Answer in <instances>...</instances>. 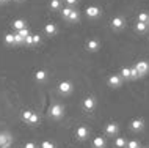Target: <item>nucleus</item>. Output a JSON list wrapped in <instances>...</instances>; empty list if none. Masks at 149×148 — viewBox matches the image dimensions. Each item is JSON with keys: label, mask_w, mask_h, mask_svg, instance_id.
<instances>
[{"label": "nucleus", "mask_w": 149, "mask_h": 148, "mask_svg": "<svg viewBox=\"0 0 149 148\" xmlns=\"http://www.w3.org/2000/svg\"><path fill=\"white\" fill-rule=\"evenodd\" d=\"M135 30L138 32V33H144V32L148 30V24L146 22H136L135 24Z\"/></svg>", "instance_id": "6ab92c4d"}, {"label": "nucleus", "mask_w": 149, "mask_h": 148, "mask_svg": "<svg viewBox=\"0 0 149 148\" xmlns=\"http://www.w3.org/2000/svg\"><path fill=\"white\" fill-rule=\"evenodd\" d=\"M35 79H36L38 82H44V81L47 79V73H46L44 69H39V71H36V73H35Z\"/></svg>", "instance_id": "dca6fc26"}, {"label": "nucleus", "mask_w": 149, "mask_h": 148, "mask_svg": "<svg viewBox=\"0 0 149 148\" xmlns=\"http://www.w3.org/2000/svg\"><path fill=\"white\" fill-rule=\"evenodd\" d=\"M148 24H149V18H148Z\"/></svg>", "instance_id": "e433bc0d"}, {"label": "nucleus", "mask_w": 149, "mask_h": 148, "mask_svg": "<svg viewBox=\"0 0 149 148\" xmlns=\"http://www.w3.org/2000/svg\"><path fill=\"white\" fill-rule=\"evenodd\" d=\"M25 148H36V143L35 142H27L25 143Z\"/></svg>", "instance_id": "473e14b6"}, {"label": "nucleus", "mask_w": 149, "mask_h": 148, "mask_svg": "<svg viewBox=\"0 0 149 148\" xmlns=\"http://www.w3.org/2000/svg\"><path fill=\"white\" fill-rule=\"evenodd\" d=\"M148 18H149V14L146 11H141V13L138 14V18H136V22H146L148 24Z\"/></svg>", "instance_id": "4be33fe9"}, {"label": "nucleus", "mask_w": 149, "mask_h": 148, "mask_svg": "<svg viewBox=\"0 0 149 148\" xmlns=\"http://www.w3.org/2000/svg\"><path fill=\"white\" fill-rule=\"evenodd\" d=\"M85 14L90 19H96V18H99V16H100V8L96 6V5H91V6H88L85 10Z\"/></svg>", "instance_id": "0eeeda50"}, {"label": "nucleus", "mask_w": 149, "mask_h": 148, "mask_svg": "<svg viewBox=\"0 0 149 148\" xmlns=\"http://www.w3.org/2000/svg\"><path fill=\"white\" fill-rule=\"evenodd\" d=\"M31 43H33V46L39 44V43H41V36H39V35H31Z\"/></svg>", "instance_id": "7c9ffc66"}, {"label": "nucleus", "mask_w": 149, "mask_h": 148, "mask_svg": "<svg viewBox=\"0 0 149 148\" xmlns=\"http://www.w3.org/2000/svg\"><path fill=\"white\" fill-rule=\"evenodd\" d=\"M3 2H8V0H3Z\"/></svg>", "instance_id": "4c0bfd02"}, {"label": "nucleus", "mask_w": 149, "mask_h": 148, "mask_svg": "<svg viewBox=\"0 0 149 148\" xmlns=\"http://www.w3.org/2000/svg\"><path fill=\"white\" fill-rule=\"evenodd\" d=\"M138 147H140L138 140H130V142H127V145H126V148H138Z\"/></svg>", "instance_id": "c756f323"}, {"label": "nucleus", "mask_w": 149, "mask_h": 148, "mask_svg": "<svg viewBox=\"0 0 149 148\" xmlns=\"http://www.w3.org/2000/svg\"><path fill=\"white\" fill-rule=\"evenodd\" d=\"M119 76L123 79H130V69H129V68H123L121 73H119Z\"/></svg>", "instance_id": "bb28decb"}, {"label": "nucleus", "mask_w": 149, "mask_h": 148, "mask_svg": "<svg viewBox=\"0 0 149 148\" xmlns=\"http://www.w3.org/2000/svg\"><path fill=\"white\" fill-rule=\"evenodd\" d=\"M99 47H100V43L97 39H88V43H86V51L88 52H97Z\"/></svg>", "instance_id": "9b49d317"}, {"label": "nucleus", "mask_w": 149, "mask_h": 148, "mask_svg": "<svg viewBox=\"0 0 149 148\" xmlns=\"http://www.w3.org/2000/svg\"><path fill=\"white\" fill-rule=\"evenodd\" d=\"M93 145H94L96 148H105V139L104 137H94Z\"/></svg>", "instance_id": "f3484780"}, {"label": "nucleus", "mask_w": 149, "mask_h": 148, "mask_svg": "<svg viewBox=\"0 0 149 148\" xmlns=\"http://www.w3.org/2000/svg\"><path fill=\"white\" fill-rule=\"evenodd\" d=\"M14 44H24V38L19 36L17 33H14Z\"/></svg>", "instance_id": "2f4dec72"}, {"label": "nucleus", "mask_w": 149, "mask_h": 148, "mask_svg": "<svg viewBox=\"0 0 149 148\" xmlns=\"http://www.w3.org/2000/svg\"><path fill=\"white\" fill-rule=\"evenodd\" d=\"M94 107H96V99L93 96H88V98L83 99V109H85L86 112H93Z\"/></svg>", "instance_id": "9d476101"}, {"label": "nucleus", "mask_w": 149, "mask_h": 148, "mask_svg": "<svg viewBox=\"0 0 149 148\" xmlns=\"http://www.w3.org/2000/svg\"><path fill=\"white\" fill-rule=\"evenodd\" d=\"M72 10H74V8H71V6L63 8V10H61V18L68 21V18H69V14H71V11H72Z\"/></svg>", "instance_id": "b1692460"}, {"label": "nucleus", "mask_w": 149, "mask_h": 148, "mask_svg": "<svg viewBox=\"0 0 149 148\" xmlns=\"http://www.w3.org/2000/svg\"><path fill=\"white\" fill-rule=\"evenodd\" d=\"M75 137L79 139V140H86L88 137H90V129H88V126L85 125H82V126H79L77 129H75Z\"/></svg>", "instance_id": "7ed1b4c3"}, {"label": "nucleus", "mask_w": 149, "mask_h": 148, "mask_svg": "<svg viewBox=\"0 0 149 148\" xmlns=\"http://www.w3.org/2000/svg\"><path fill=\"white\" fill-rule=\"evenodd\" d=\"M16 2H22V0H16Z\"/></svg>", "instance_id": "f704fd0d"}, {"label": "nucleus", "mask_w": 149, "mask_h": 148, "mask_svg": "<svg viewBox=\"0 0 149 148\" xmlns=\"http://www.w3.org/2000/svg\"><path fill=\"white\" fill-rule=\"evenodd\" d=\"M58 90H60V93H61V95H69L71 91L74 90V87H72V82L64 81V82H60Z\"/></svg>", "instance_id": "6e6552de"}, {"label": "nucleus", "mask_w": 149, "mask_h": 148, "mask_svg": "<svg viewBox=\"0 0 149 148\" xmlns=\"http://www.w3.org/2000/svg\"><path fill=\"white\" fill-rule=\"evenodd\" d=\"M129 69H130V79H140V74H138V71H136V68H135V65L134 66H130L129 68Z\"/></svg>", "instance_id": "a878e982"}, {"label": "nucleus", "mask_w": 149, "mask_h": 148, "mask_svg": "<svg viewBox=\"0 0 149 148\" xmlns=\"http://www.w3.org/2000/svg\"><path fill=\"white\" fill-rule=\"evenodd\" d=\"M143 128H144V120L141 118H135L130 121V129L134 133H140V131H143Z\"/></svg>", "instance_id": "1a4fd4ad"}, {"label": "nucleus", "mask_w": 149, "mask_h": 148, "mask_svg": "<svg viewBox=\"0 0 149 148\" xmlns=\"http://www.w3.org/2000/svg\"><path fill=\"white\" fill-rule=\"evenodd\" d=\"M61 8V0H50V10L57 11Z\"/></svg>", "instance_id": "412c9836"}, {"label": "nucleus", "mask_w": 149, "mask_h": 148, "mask_svg": "<svg viewBox=\"0 0 149 148\" xmlns=\"http://www.w3.org/2000/svg\"><path fill=\"white\" fill-rule=\"evenodd\" d=\"M124 25H126L124 16H115V18L111 19V29L113 30H123Z\"/></svg>", "instance_id": "39448f33"}, {"label": "nucleus", "mask_w": 149, "mask_h": 148, "mask_svg": "<svg viewBox=\"0 0 149 148\" xmlns=\"http://www.w3.org/2000/svg\"><path fill=\"white\" fill-rule=\"evenodd\" d=\"M107 83L111 87V88H119L123 85V77L119 74H111L110 77L107 79Z\"/></svg>", "instance_id": "20e7f679"}, {"label": "nucleus", "mask_w": 149, "mask_h": 148, "mask_svg": "<svg viewBox=\"0 0 149 148\" xmlns=\"http://www.w3.org/2000/svg\"><path fill=\"white\" fill-rule=\"evenodd\" d=\"M11 143H13V135L10 131L0 133V148H10Z\"/></svg>", "instance_id": "f03ea898"}, {"label": "nucleus", "mask_w": 149, "mask_h": 148, "mask_svg": "<svg viewBox=\"0 0 149 148\" xmlns=\"http://www.w3.org/2000/svg\"><path fill=\"white\" fill-rule=\"evenodd\" d=\"M44 33L49 35V36H54V35H57V25L55 24H46V27H44Z\"/></svg>", "instance_id": "ddd939ff"}, {"label": "nucleus", "mask_w": 149, "mask_h": 148, "mask_svg": "<svg viewBox=\"0 0 149 148\" xmlns=\"http://www.w3.org/2000/svg\"><path fill=\"white\" fill-rule=\"evenodd\" d=\"M31 114H33L31 110H24V112H22V120H24L25 123H29V120H30V117H31Z\"/></svg>", "instance_id": "cd10ccee"}, {"label": "nucleus", "mask_w": 149, "mask_h": 148, "mask_svg": "<svg viewBox=\"0 0 149 148\" xmlns=\"http://www.w3.org/2000/svg\"><path fill=\"white\" fill-rule=\"evenodd\" d=\"M93 148H96V147H93Z\"/></svg>", "instance_id": "58836bf2"}, {"label": "nucleus", "mask_w": 149, "mask_h": 148, "mask_svg": "<svg viewBox=\"0 0 149 148\" xmlns=\"http://www.w3.org/2000/svg\"><path fill=\"white\" fill-rule=\"evenodd\" d=\"M41 148H55V143L50 142V140H44L41 143Z\"/></svg>", "instance_id": "c85d7f7f"}, {"label": "nucleus", "mask_w": 149, "mask_h": 148, "mask_svg": "<svg viewBox=\"0 0 149 148\" xmlns=\"http://www.w3.org/2000/svg\"><path fill=\"white\" fill-rule=\"evenodd\" d=\"M11 25H13V29L17 32V30H21V29H24V27H27V22L24 21V19H14L13 21V24H11Z\"/></svg>", "instance_id": "4468645a"}, {"label": "nucleus", "mask_w": 149, "mask_h": 148, "mask_svg": "<svg viewBox=\"0 0 149 148\" xmlns=\"http://www.w3.org/2000/svg\"><path fill=\"white\" fill-rule=\"evenodd\" d=\"M64 2H66L68 5H75V3H77V0H64Z\"/></svg>", "instance_id": "72a5a7b5"}, {"label": "nucleus", "mask_w": 149, "mask_h": 148, "mask_svg": "<svg viewBox=\"0 0 149 148\" xmlns=\"http://www.w3.org/2000/svg\"><path fill=\"white\" fill-rule=\"evenodd\" d=\"M0 3H3V0H0Z\"/></svg>", "instance_id": "c9c22d12"}, {"label": "nucleus", "mask_w": 149, "mask_h": 148, "mask_svg": "<svg viewBox=\"0 0 149 148\" xmlns=\"http://www.w3.org/2000/svg\"><path fill=\"white\" fill-rule=\"evenodd\" d=\"M38 121H39V115H38V114H35V112H33L27 125H31V126H35V125H38Z\"/></svg>", "instance_id": "aec40b11"}, {"label": "nucleus", "mask_w": 149, "mask_h": 148, "mask_svg": "<svg viewBox=\"0 0 149 148\" xmlns=\"http://www.w3.org/2000/svg\"><path fill=\"white\" fill-rule=\"evenodd\" d=\"M49 115L54 120H60L64 115V107H63V104H60V102H55V104H52V106L49 107Z\"/></svg>", "instance_id": "f257e3e1"}, {"label": "nucleus", "mask_w": 149, "mask_h": 148, "mask_svg": "<svg viewBox=\"0 0 149 148\" xmlns=\"http://www.w3.org/2000/svg\"><path fill=\"white\" fill-rule=\"evenodd\" d=\"M5 43L8 46H13L14 44V33H6L5 35Z\"/></svg>", "instance_id": "393cba45"}, {"label": "nucleus", "mask_w": 149, "mask_h": 148, "mask_svg": "<svg viewBox=\"0 0 149 148\" xmlns=\"http://www.w3.org/2000/svg\"><path fill=\"white\" fill-rule=\"evenodd\" d=\"M135 68H136V71H138L140 77H143V76H146L149 73V63L144 62V60H141V62H136L135 63Z\"/></svg>", "instance_id": "423d86ee"}, {"label": "nucleus", "mask_w": 149, "mask_h": 148, "mask_svg": "<svg viewBox=\"0 0 149 148\" xmlns=\"http://www.w3.org/2000/svg\"><path fill=\"white\" fill-rule=\"evenodd\" d=\"M138 148H141V147H138Z\"/></svg>", "instance_id": "ea45409f"}, {"label": "nucleus", "mask_w": 149, "mask_h": 148, "mask_svg": "<svg viewBox=\"0 0 149 148\" xmlns=\"http://www.w3.org/2000/svg\"><path fill=\"white\" fill-rule=\"evenodd\" d=\"M17 35H19V36H22L24 39H25L27 36H30V30H29V27H24V29L17 30Z\"/></svg>", "instance_id": "5701e85b"}, {"label": "nucleus", "mask_w": 149, "mask_h": 148, "mask_svg": "<svg viewBox=\"0 0 149 148\" xmlns=\"http://www.w3.org/2000/svg\"><path fill=\"white\" fill-rule=\"evenodd\" d=\"M118 125L116 123H108V125L105 126V134L107 135H111V137H115L116 134H118Z\"/></svg>", "instance_id": "f8f14e48"}, {"label": "nucleus", "mask_w": 149, "mask_h": 148, "mask_svg": "<svg viewBox=\"0 0 149 148\" xmlns=\"http://www.w3.org/2000/svg\"><path fill=\"white\" fill-rule=\"evenodd\" d=\"M79 21H80V14H79V11L72 10V11H71V14H69V18H68V22H71V24H77Z\"/></svg>", "instance_id": "2eb2a0df"}, {"label": "nucleus", "mask_w": 149, "mask_h": 148, "mask_svg": "<svg viewBox=\"0 0 149 148\" xmlns=\"http://www.w3.org/2000/svg\"><path fill=\"white\" fill-rule=\"evenodd\" d=\"M126 145H127V140L124 137H116L115 139V147L116 148H126Z\"/></svg>", "instance_id": "a211bd4d"}]
</instances>
